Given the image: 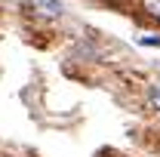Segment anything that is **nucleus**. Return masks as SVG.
<instances>
[{
	"instance_id": "obj_1",
	"label": "nucleus",
	"mask_w": 160,
	"mask_h": 157,
	"mask_svg": "<svg viewBox=\"0 0 160 157\" xmlns=\"http://www.w3.org/2000/svg\"><path fill=\"white\" fill-rule=\"evenodd\" d=\"M31 13L40 16V19H59L65 13V6L59 0H31Z\"/></svg>"
},
{
	"instance_id": "obj_2",
	"label": "nucleus",
	"mask_w": 160,
	"mask_h": 157,
	"mask_svg": "<svg viewBox=\"0 0 160 157\" xmlns=\"http://www.w3.org/2000/svg\"><path fill=\"white\" fill-rule=\"evenodd\" d=\"M142 9H145L154 22H160V0H142Z\"/></svg>"
},
{
	"instance_id": "obj_3",
	"label": "nucleus",
	"mask_w": 160,
	"mask_h": 157,
	"mask_svg": "<svg viewBox=\"0 0 160 157\" xmlns=\"http://www.w3.org/2000/svg\"><path fill=\"white\" fill-rule=\"evenodd\" d=\"M148 105H151V111H157V114H160V83L151 86V93H148Z\"/></svg>"
},
{
	"instance_id": "obj_4",
	"label": "nucleus",
	"mask_w": 160,
	"mask_h": 157,
	"mask_svg": "<svg viewBox=\"0 0 160 157\" xmlns=\"http://www.w3.org/2000/svg\"><path fill=\"white\" fill-rule=\"evenodd\" d=\"M139 43H148V46H160V37L151 34V37H139Z\"/></svg>"
}]
</instances>
